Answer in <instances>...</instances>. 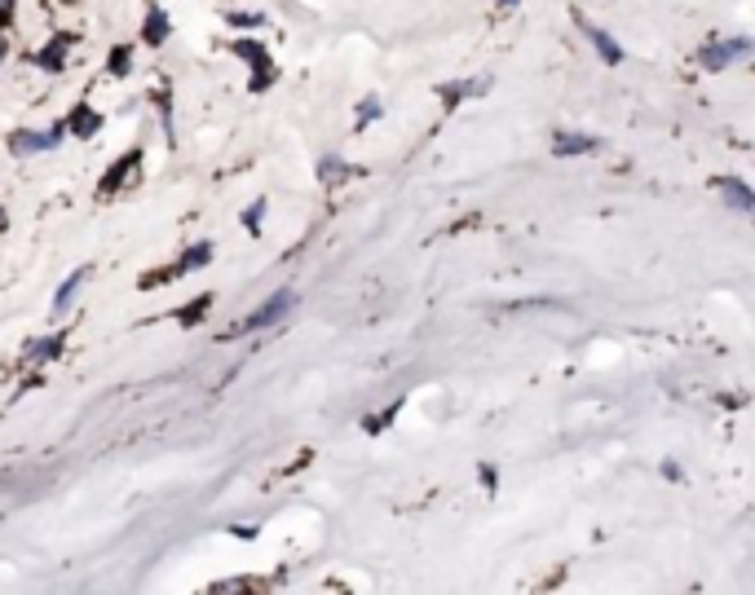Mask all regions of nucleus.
Here are the masks:
<instances>
[{
	"label": "nucleus",
	"mask_w": 755,
	"mask_h": 595,
	"mask_svg": "<svg viewBox=\"0 0 755 595\" xmlns=\"http://www.w3.org/2000/svg\"><path fill=\"white\" fill-rule=\"evenodd\" d=\"M495 5H504V9H513V5H517V0H495Z\"/></svg>",
	"instance_id": "4be33fe9"
},
{
	"label": "nucleus",
	"mask_w": 755,
	"mask_h": 595,
	"mask_svg": "<svg viewBox=\"0 0 755 595\" xmlns=\"http://www.w3.org/2000/svg\"><path fill=\"white\" fill-rule=\"evenodd\" d=\"M481 89H486V80H464V84H447L442 98H447V106H455L460 98H473V93H481Z\"/></svg>",
	"instance_id": "ddd939ff"
},
{
	"label": "nucleus",
	"mask_w": 755,
	"mask_h": 595,
	"mask_svg": "<svg viewBox=\"0 0 755 595\" xmlns=\"http://www.w3.org/2000/svg\"><path fill=\"white\" fill-rule=\"evenodd\" d=\"M235 53H239L243 62H252V71H257V75H252V89H266V84L275 80V62H270V58H266V49H257L252 40H239V44H235Z\"/></svg>",
	"instance_id": "20e7f679"
},
{
	"label": "nucleus",
	"mask_w": 755,
	"mask_h": 595,
	"mask_svg": "<svg viewBox=\"0 0 755 595\" xmlns=\"http://www.w3.org/2000/svg\"><path fill=\"white\" fill-rule=\"evenodd\" d=\"M742 58H751V40H711L702 49V66L707 71H724L729 62H742Z\"/></svg>",
	"instance_id": "7ed1b4c3"
},
{
	"label": "nucleus",
	"mask_w": 755,
	"mask_h": 595,
	"mask_svg": "<svg viewBox=\"0 0 755 595\" xmlns=\"http://www.w3.org/2000/svg\"><path fill=\"white\" fill-rule=\"evenodd\" d=\"M80 287H84V269H75V274H71L67 283H63V287H58V296H53V309H58V313H63V309H67L71 300H75V292H80Z\"/></svg>",
	"instance_id": "9d476101"
},
{
	"label": "nucleus",
	"mask_w": 755,
	"mask_h": 595,
	"mask_svg": "<svg viewBox=\"0 0 755 595\" xmlns=\"http://www.w3.org/2000/svg\"><path fill=\"white\" fill-rule=\"evenodd\" d=\"M0 58H5V40H0Z\"/></svg>",
	"instance_id": "5701e85b"
},
{
	"label": "nucleus",
	"mask_w": 755,
	"mask_h": 595,
	"mask_svg": "<svg viewBox=\"0 0 755 595\" xmlns=\"http://www.w3.org/2000/svg\"><path fill=\"white\" fill-rule=\"evenodd\" d=\"M596 146H601V141L587 137V132H557V146H552V150H557V155H592Z\"/></svg>",
	"instance_id": "0eeeda50"
},
{
	"label": "nucleus",
	"mask_w": 755,
	"mask_h": 595,
	"mask_svg": "<svg viewBox=\"0 0 755 595\" xmlns=\"http://www.w3.org/2000/svg\"><path fill=\"white\" fill-rule=\"evenodd\" d=\"M349 172H353V168L344 164V159H336V155H327V159L318 164V181H327V186H332V181H341V177H349Z\"/></svg>",
	"instance_id": "4468645a"
},
{
	"label": "nucleus",
	"mask_w": 755,
	"mask_h": 595,
	"mask_svg": "<svg viewBox=\"0 0 755 595\" xmlns=\"http://www.w3.org/2000/svg\"><path fill=\"white\" fill-rule=\"evenodd\" d=\"M63 353V335H49V340H35L32 349H27V358L32 362H53Z\"/></svg>",
	"instance_id": "1a4fd4ad"
},
{
	"label": "nucleus",
	"mask_w": 755,
	"mask_h": 595,
	"mask_svg": "<svg viewBox=\"0 0 755 595\" xmlns=\"http://www.w3.org/2000/svg\"><path fill=\"white\" fill-rule=\"evenodd\" d=\"M721 195H724V203H729L733 212H751V207H755V195L747 190V181H738V177H724Z\"/></svg>",
	"instance_id": "423d86ee"
},
{
	"label": "nucleus",
	"mask_w": 755,
	"mask_h": 595,
	"mask_svg": "<svg viewBox=\"0 0 755 595\" xmlns=\"http://www.w3.org/2000/svg\"><path fill=\"white\" fill-rule=\"evenodd\" d=\"M9 9H14V0H0V18H9Z\"/></svg>",
	"instance_id": "412c9836"
},
{
	"label": "nucleus",
	"mask_w": 755,
	"mask_h": 595,
	"mask_svg": "<svg viewBox=\"0 0 755 595\" xmlns=\"http://www.w3.org/2000/svg\"><path fill=\"white\" fill-rule=\"evenodd\" d=\"M208 261H212V247H208V243H195V247L181 256V269H199V264H208Z\"/></svg>",
	"instance_id": "dca6fc26"
},
{
	"label": "nucleus",
	"mask_w": 755,
	"mask_h": 595,
	"mask_svg": "<svg viewBox=\"0 0 755 595\" xmlns=\"http://www.w3.org/2000/svg\"><path fill=\"white\" fill-rule=\"evenodd\" d=\"M235 27H261V14H230Z\"/></svg>",
	"instance_id": "6ab92c4d"
},
{
	"label": "nucleus",
	"mask_w": 755,
	"mask_h": 595,
	"mask_svg": "<svg viewBox=\"0 0 755 595\" xmlns=\"http://www.w3.org/2000/svg\"><path fill=\"white\" fill-rule=\"evenodd\" d=\"M292 300H296L292 292H275V296H270L266 304H261V309H257V313H247V318H243L235 335H247V331H261V327H275L278 318H287Z\"/></svg>",
	"instance_id": "f257e3e1"
},
{
	"label": "nucleus",
	"mask_w": 755,
	"mask_h": 595,
	"mask_svg": "<svg viewBox=\"0 0 755 595\" xmlns=\"http://www.w3.org/2000/svg\"><path fill=\"white\" fill-rule=\"evenodd\" d=\"M111 71H115V75L129 71V49H115V53H111Z\"/></svg>",
	"instance_id": "aec40b11"
},
{
	"label": "nucleus",
	"mask_w": 755,
	"mask_h": 595,
	"mask_svg": "<svg viewBox=\"0 0 755 595\" xmlns=\"http://www.w3.org/2000/svg\"><path fill=\"white\" fill-rule=\"evenodd\" d=\"M67 49H71V40H67V35H58L44 53H35V62L44 66V71H63V62H67Z\"/></svg>",
	"instance_id": "6e6552de"
},
{
	"label": "nucleus",
	"mask_w": 755,
	"mask_h": 595,
	"mask_svg": "<svg viewBox=\"0 0 755 595\" xmlns=\"http://www.w3.org/2000/svg\"><path fill=\"white\" fill-rule=\"evenodd\" d=\"M138 155H129V159H124V164H115L111 168V177H106V190H115V186H124V177H133V172H138Z\"/></svg>",
	"instance_id": "2eb2a0df"
},
{
	"label": "nucleus",
	"mask_w": 755,
	"mask_h": 595,
	"mask_svg": "<svg viewBox=\"0 0 755 595\" xmlns=\"http://www.w3.org/2000/svg\"><path fill=\"white\" fill-rule=\"evenodd\" d=\"M67 137V124H53L49 132H27V129H18L14 137H9V150L14 155H40V150H53L58 141Z\"/></svg>",
	"instance_id": "f03ea898"
},
{
	"label": "nucleus",
	"mask_w": 755,
	"mask_h": 595,
	"mask_svg": "<svg viewBox=\"0 0 755 595\" xmlns=\"http://www.w3.org/2000/svg\"><path fill=\"white\" fill-rule=\"evenodd\" d=\"M367 120H380V98H367L358 106V124H367Z\"/></svg>",
	"instance_id": "f3484780"
},
{
	"label": "nucleus",
	"mask_w": 755,
	"mask_h": 595,
	"mask_svg": "<svg viewBox=\"0 0 755 595\" xmlns=\"http://www.w3.org/2000/svg\"><path fill=\"white\" fill-rule=\"evenodd\" d=\"M575 23H579V32H584L587 40H592V49L601 53V62H610V66L623 62V49L615 44V35L601 32V27H592V23H587V18H579V14H575Z\"/></svg>",
	"instance_id": "39448f33"
},
{
	"label": "nucleus",
	"mask_w": 755,
	"mask_h": 595,
	"mask_svg": "<svg viewBox=\"0 0 755 595\" xmlns=\"http://www.w3.org/2000/svg\"><path fill=\"white\" fill-rule=\"evenodd\" d=\"M146 40H150V44H160V40H164V35H169V14H164V9H150V14H146Z\"/></svg>",
	"instance_id": "9b49d317"
},
{
	"label": "nucleus",
	"mask_w": 755,
	"mask_h": 595,
	"mask_svg": "<svg viewBox=\"0 0 755 595\" xmlns=\"http://www.w3.org/2000/svg\"><path fill=\"white\" fill-rule=\"evenodd\" d=\"M98 129H102V115H93V110H84V106H80V110H75V120H71V132H75V137H93Z\"/></svg>",
	"instance_id": "f8f14e48"
},
{
	"label": "nucleus",
	"mask_w": 755,
	"mask_h": 595,
	"mask_svg": "<svg viewBox=\"0 0 755 595\" xmlns=\"http://www.w3.org/2000/svg\"><path fill=\"white\" fill-rule=\"evenodd\" d=\"M261 216H266V203H252V207H247V216H243V226H247V230H257V226H261Z\"/></svg>",
	"instance_id": "a211bd4d"
}]
</instances>
